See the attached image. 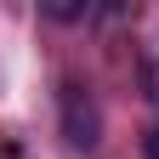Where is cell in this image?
Returning a JSON list of instances; mask_svg holds the SVG:
<instances>
[{
	"label": "cell",
	"instance_id": "obj_1",
	"mask_svg": "<svg viewBox=\"0 0 159 159\" xmlns=\"http://www.w3.org/2000/svg\"><path fill=\"white\" fill-rule=\"evenodd\" d=\"M57 119H63V136H68L80 153H97V142H102V108H97L91 85L57 80Z\"/></svg>",
	"mask_w": 159,
	"mask_h": 159
},
{
	"label": "cell",
	"instance_id": "obj_2",
	"mask_svg": "<svg viewBox=\"0 0 159 159\" xmlns=\"http://www.w3.org/2000/svg\"><path fill=\"white\" fill-rule=\"evenodd\" d=\"M40 17H51V23H80V17H91L85 0H40Z\"/></svg>",
	"mask_w": 159,
	"mask_h": 159
},
{
	"label": "cell",
	"instance_id": "obj_3",
	"mask_svg": "<svg viewBox=\"0 0 159 159\" xmlns=\"http://www.w3.org/2000/svg\"><path fill=\"white\" fill-rule=\"evenodd\" d=\"M142 148H148V159H159V125H153V131L142 136Z\"/></svg>",
	"mask_w": 159,
	"mask_h": 159
},
{
	"label": "cell",
	"instance_id": "obj_4",
	"mask_svg": "<svg viewBox=\"0 0 159 159\" xmlns=\"http://www.w3.org/2000/svg\"><path fill=\"white\" fill-rule=\"evenodd\" d=\"M0 159H29V153L17 148V142H0Z\"/></svg>",
	"mask_w": 159,
	"mask_h": 159
}]
</instances>
